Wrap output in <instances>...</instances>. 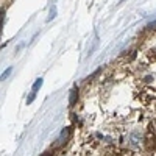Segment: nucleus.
<instances>
[{"label": "nucleus", "mask_w": 156, "mask_h": 156, "mask_svg": "<svg viewBox=\"0 0 156 156\" xmlns=\"http://www.w3.org/2000/svg\"><path fill=\"white\" fill-rule=\"evenodd\" d=\"M140 144V134L139 133H131V134H129L128 136V145L129 147H137Z\"/></svg>", "instance_id": "obj_1"}, {"label": "nucleus", "mask_w": 156, "mask_h": 156, "mask_svg": "<svg viewBox=\"0 0 156 156\" xmlns=\"http://www.w3.org/2000/svg\"><path fill=\"white\" fill-rule=\"evenodd\" d=\"M76 95H78V90L73 87V89H72V95H70V105H75V101H76Z\"/></svg>", "instance_id": "obj_2"}, {"label": "nucleus", "mask_w": 156, "mask_h": 156, "mask_svg": "<svg viewBox=\"0 0 156 156\" xmlns=\"http://www.w3.org/2000/svg\"><path fill=\"white\" fill-rule=\"evenodd\" d=\"M39 86H42V78H37V80H36V83H34V86H33V92H34V94L37 92Z\"/></svg>", "instance_id": "obj_3"}, {"label": "nucleus", "mask_w": 156, "mask_h": 156, "mask_svg": "<svg viewBox=\"0 0 156 156\" xmlns=\"http://www.w3.org/2000/svg\"><path fill=\"white\" fill-rule=\"evenodd\" d=\"M148 28H150V30H156V20H154V22H151V23L148 25Z\"/></svg>", "instance_id": "obj_4"}, {"label": "nucleus", "mask_w": 156, "mask_h": 156, "mask_svg": "<svg viewBox=\"0 0 156 156\" xmlns=\"http://www.w3.org/2000/svg\"><path fill=\"white\" fill-rule=\"evenodd\" d=\"M9 72H11V69H8V70H6V72H5V73L2 75V80H5V78H6V76L9 75Z\"/></svg>", "instance_id": "obj_5"}, {"label": "nucleus", "mask_w": 156, "mask_h": 156, "mask_svg": "<svg viewBox=\"0 0 156 156\" xmlns=\"http://www.w3.org/2000/svg\"><path fill=\"white\" fill-rule=\"evenodd\" d=\"M42 156H51V154H50V153H44Z\"/></svg>", "instance_id": "obj_6"}]
</instances>
